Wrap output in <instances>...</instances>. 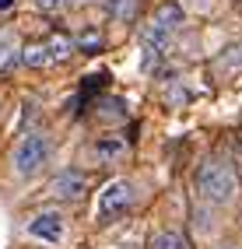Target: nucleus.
I'll list each match as a JSON object with an SVG mask.
<instances>
[{
    "mask_svg": "<svg viewBox=\"0 0 242 249\" xmlns=\"http://www.w3.org/2000/svg\"><path fill=\"white\" fill-rule=\"evenodd\" d=\"M21 60L28 63V67H46V63H53V56H50V49H46V46H28V49H21Z\"/></svg>",
    "mask_w": 242,
    "mask_h": 249,
    "instance_id": "1a4fd4ad",
    "label": "nucleus"
},
{
    "mask_svg": "<svg viewBox=\"0 0 242 249\" xmlns=\"http://www.w3.org/2000/svg\"><path fill=\"white\" fill-rule=\"evenodd\" d=\"M14 36H0V74L11 71V63H14Z\"/></svg>",
    "mask_w": 242,
    "mask_h": 249,
    "instance_id": "9d476101",
    "label": "nucleus"
},
{
    "mask_svg": "<svg viewBox=\"0 0 242 249\" xmlns=\"http://www.w3.org/2000/svg\"><path fill=\"white\" fill-rule=\"evenodd\" d=\"M11 7H14V0H0V14H7Z\"/></svg>",
    "mask_w": 242,
    "mask_h": 249,
    "instance_id": "4468645a",
    "label": "nucleus"
},
{
    "mask_svg": "<svg viewBox=\"0 0 242 249\" xmlns=\"http://www.w3.org/2000/svg\"><path fill=\"white\" fill-rule=\"evenodd\" d=\"M126 204H130V182H123V179H116V182H109L105 186V193H102V214H116V211H123Z\"/></svg>",
    "mask_w": 242,
    "mask_h": 249,
    "instance_id": "39448f33",
    "label": "nucleus"
},
{
    "mask_svg": "<svg viewBox=\"0 0 242 249\" xmlns=\"http://www.w3.org/2000/svg\"><path fill=\"white\" fill-rule=\"evenodd\" d=\"M46 158H50V141L42 134H28L14 147V169H18V176H35L46 165Z\"/></svg>",
    "mask_w": 242,
    "mask_h": 249,
    "instance_id": "f03ea898",
    "label": "nucleus"
},
{
    "mask_svg": "<svg viewBox=\"0 0 242 249\" xmlns=\"http://www.w3.org/2000/svg\"><path fill=\"white\" fill-rule=\"evenodd\" d=\"M28 235L39 239V242H60L63 239V218L53 214V211H46V214H39V218L28 225Z\"/></svg>",
    "mask_w": 242,
    "mask_h": 249,
    "instance_id": "20e7f679",
    "label": "nucleus"
},
{
    "mask_svg": "<svg viewBox=\"0 0 242 249\" xmlns=\"http://www.w3.org/2000/svg\"><path fill=\"white\" fill-rule=\"evenodd\" d=\"M155 21L161 25V28H175V25H183V7L179 4H161L158 11H155Z\"/></svg>",
    "mask_w": 242,
    "mask_h": 249,
    "instance_id": "423d86ee",
    "label": "nucleus"
},
{
    "mask_svg": "<svg viewBox=\"0 0 242 249\" xmlns=\"http://www.w3.org/2000/svg\"><path fill=\"white\" fill-rule=\"evenodd\" d=\"M155 249H186V239L179 235V231H161V235L155 239Z\"/></svg>",
    "mask_w": 242,
    "mask_h": 249,
    "instance_id": "9b49d317",
    "label": "nucleus"
},
{
    "mask_svg": "<svg viewBox=\"0 0 242 249\" xmlns=\"http://www.w3.org/2000/svg\"><path fill=\"white\" fill-rule=\"evenodd\" d=\"M88 190V176L77 172V169H63L53 182H50V193L56 196V200H81Z\"/></svg>",
    "mask_w": 242,
    "mask_h": 249,
    "instance_id": "7ed1b4c3",
    "label": "nucleus"
},
{
    "mask_svg": "<svg viewBox=\"0 0 242 249\" xmlns=\"http://www.w3.org/2000/svg\"><path fill=\"white\" fill-rule=\"evenodd\" d=\"M200 193L207 196L211 204H228L232 196H235V190H239V179H235V169L228 161H221V158H211L200 169Z\"/></svg>",
    "mask_w": 242,
    "mask_h": 249,
    "instance_id": "f257e3e1",
    "label": "nucleus"
},
{
    "mask_svg": "<svg viewBox=\"0 0 242 249\" xmlns=\"http://www.w3.org/2000/svg\"><path fill=\"white\" fill-rule=\"evenodd\" d=\"M35 4H39V7H42V11H53V7H56V4H60V0H35Z\"/></svg>",
    "mask_w": 242,
    "mask_h": 249,
    "instance_id": "ddd939ff",
    "label": "nucleus"
},
{
    "mask_svg": "<svg viewBox=\"0 0 242 249\" xmlns=\"http://www.w3.org/2000/svg\"><path fill=\"white\" fill-rule=\"evenodd\" d=\"M46 49H50V56H53V60H67V56H70V49H74V42H70V36H63V32H53L50 42H46Z\"/></svg>",
    "mask_w": 242,
    "mask_h": 249,
    "instance_id": "0eeeda50",
    "label": "nucleus"
},
{
    "mask_svg": "<svg viewBox=\"0 0 242 249\" xmlns=\"http://www.w3.org/2000/svg\"><path fill=\"white\" fill-rule=\"evenodd\" d=\"M77 46L85 49V53H99V46H102V36H99V28H88V32H81V36H77Z\"/></svg>",
    "mask_w": 242,
    "mask_h": 249,
    "instance_id": "f8f14e48",
    "label": "nucleus"
},
{
    "mask_svg": "<svg viewBox=\"0 0 242 249\" xmlns=\"http://www.w3.org/2000/svg\"><path fill=\"white\" fill-rule=\"evenodd\" d=\"M123 151H126L123 137H102L99 144H95V155H99V158H120Z\"/></svg>",
    "mask_w": 242,
    "mask_h": 249,
    "instance_id": "6e6552de",
    "label": "nucleus"
}]
</instances>
